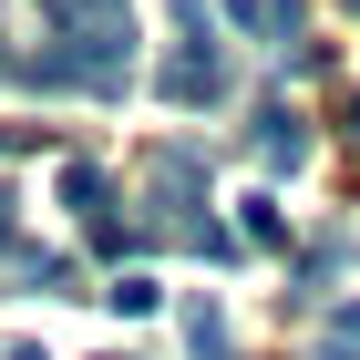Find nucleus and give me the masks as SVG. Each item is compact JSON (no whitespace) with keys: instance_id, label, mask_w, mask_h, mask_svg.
Instances as JSON below:
<instances>
[{"instance_id":"9d476101","label":"nucleus","mask_w":360,"mask_h":360,"mask_svg":"<svg viewBox=\"0 0 360 360\" xmlns=\"http://www.w3.org/2000/svg\"><path fill=\"white\" fill-rule=\"evenodd\" d=\"M103 299L124 309V319H144V309H155V278H134V268H124V278H113V288H103Z\"/></svg>"},{"instance_id":"9b49d317","label":"nucleus","mask_w":360,"mask_h":360,"mask_svg":"<svg viewBox=\"0 0 360 360\" xmlns=\"http://www.w3.org/2000/svg\"><path fill=\"white\" fill-rule=\"evenodd\" d=\"M330 340H350V350H360V299H350V309H340V330H330Z\"/></svg>"},{"instance_id":"f8f14e48","label":"nucleus","mask_w":360,"mask_h":360,"mask_svg":"<svg viewBox=\"0 0 360 360\" xmlns=\"http://www.w3.org/2000/svg\"><path fill=\"white\" fill-rule=\"evenodd\" d=\"M11 360H52V350H31V340H21V350H11Z\"/></svg>"},{"instance_id":"0eeeda50","label":"nucleus","mask_w":360,"mask_h":360,"mask_svg":"<svg viewBox=\"0 0 360 360\" xmlns=\"http://www.w3.org/2000/svg\"><path fill=\"white\" fill-rule=\"evenodd\" d=\"M186 350H195V360H237V340H226V309H217V299L186 309Z\"/></svg>"},{"instance_id":"ddd939ff","label":"nucleus","mask_w":360,"mask_h":360,"mask_svg":"<svg viewBox=\"0 0 360 360\" xmlns=\"http://www.w3.org/2000/svg\"><path fill=\"white\" fill-rule=\"evenodd\" d=\"M350 144H360V103H350Z\"/></svg>"},{"instance_id":"7ed1b4c3","label":"nucleus","mask_w":360,"mask_h":360,"mask_svg":"<svg viewBox=\"0 0 360 360\" xmlns=\"http://www.w3.org/2000/svg\"><path fill=\"white\" fill-rule=\"evenodd\" d=\"M11 288H72V257L31 248L21 217H11V195H0V299H11Z\"/></svg>"},{"instance_id":"f257e3e1","label":"nucleus","mask_w":360,"mask_h":360,"mask_svg":"<svg viewBox=\"0 0 360 360\" xmlns=\"http://www.w3.org/2000/svg\"><path fill=\"white\" fill-rule=\"evenodd\" d=\"M124 72H134V21H83L21 62L31 93H124Z\"/></svg>"},{"instance_id":"4468645a","label":"nucleus","mask_w":360,"mask_h":360,"mask_svg":"<svg viewBox=\"0 0 360 360\" xmlns=\"http://www.w3.org/2000/svg\"><path fill=\"white\" fill-rule=\"evenodd\" d=\"M350 11H360V0H350Z\"/></svg>"},{"instance_id":"1a4fd4ad","label":"nucleus","mask_w":360,"mask_h":360,"mask_svg":"<svg viewBox=\"0 0 360 360\" xmlns=\"http://www.w3.org/2000/svg\"><path fill=\"white\" fill-rule=\"evenodd\" d=\"M278 237H288V217H278L268 195H248V237H237V248H278Z\"/></svg>"},{"instance_id":"6e6552de","label":"nucleus","mask_w":360,"mask_h":360,"mask_svg":"<svg viewBox=\"0 0 360 360\" xmlns=\"http://www.w3.org/2000/svg\"><path fill=\"white\" fill-rule=\"evenodd\" d=\"M62 31H83V21H124V0H41Z\"/></svg>"},{"instance_id":"20e7f679","label":"nucleus","mask_w":360,"mask_h":360,"mask_svg":"<svg viewBox=\"0 0 360 360\" xmlns=\"http://www.w3.org/2000/svg\"><path fill=\"white\" fill-rule=\"evenodd\" d=\"M340 257H350V226H319V237H309V248H299V268H288V299H319V288H330V278H340Z\"/></svg>"},{"instance_id":"423d86ee","label":"nucleus","mask_w":360,"mask_h":360,"mask_svg":"<svg viewBox=\"0 0 360 360\" xmlns=\"http://www.w3.org/2000/svg\"><path fill=\"white\" fill-rule=\"evenodd\" d=\"M226 21H237V31H257V41H278V52H288V41H299V0H226Z\"/></svg>"},{"instance_id":"39448f33","label":"nucleus","mask_w":360,"mask_h":360,"mask_svg":"<svg viewBox=\"0 0 360 360\" xmlns=\"http://www.w3.org/2000/svg\"><path fill=\"white\" fill-rule=\"evenodd\" d=\"M257 165H288V175L309 165V113H288V103L257 113Z\"/></svg>"},{"instance_id":"f03ea898","label":"nucleus","mask_w":360,"mask_h":360,"mask_svg":"<svg viewBox=\"0 0 360 360\" xmlns=\"http://www.w3.org/2000/svg\"><path fill=\"white\" fill-rule=\"evenodd\" d=\"M226 83H237V72H226V52H217V41H175V52H165V72H155V93H165L175 113L226 103Z\"/></svg>"}]
</instances>
